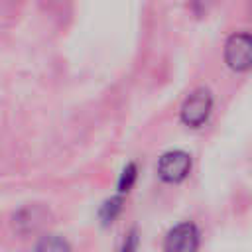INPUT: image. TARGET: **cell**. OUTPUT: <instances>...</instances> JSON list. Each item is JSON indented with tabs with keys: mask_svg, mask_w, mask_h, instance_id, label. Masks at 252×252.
<instances>
[{
	"mask_svg": "<svg viewBox=\"0 0 252 252\" xmlns=\"http://www.w3.org/2000/svg\"><path fill=\"white\" fill-rule=\"evenodd\" d=\"M224 61L234 71H248L252 67V33L230 35L224 45Z\"/></svg>",
	"mask_w": 252,
	"mask_h": 252,
	"instance_id": "obj_1",
	"label": "cell"
},
{
	"mask_svg": "<svg viewBox=\"0 0 252 252\" xmlns=\"http://www.w3.org/2000/svg\"><path fill=\"white\" fill-rule=\"evenodd\" d=\"M211 106H213V98H211L209 91L199 89L185 98V102L181 106V120L187 126H201L207 120Z\"/></svg>",
	"mask_w": 252,
	"mask_h": 252,
	"instance_id": "obj_2",
	"label": "cell"
},
{
	"mask_svg": "<svg viewBox=\"0 0 252 252\" xmlns=\"http://www.w3.org/2000/svg\"><path fill=\"white\" fill-rule=\"evenodd\" d=\"M191 169V158L185 154V152H167L159 158L158 161V173L163 181H169V183H177L181 179L187 177Z\"/></svg>",
	"mask_w": 252,
	"mask_h": 252,
	"instance_id": "obj_3",
	"label": "cell"
},
{
	"mask_svg": "<svg viewBox=\"0 0 252 252\" xmlns=\"http://www.w3.org/2000/svg\"><path fill=\"white\" fill-rule=\"evenodd\" d=\"M199 246V232L193 222L173 226L165 236V252H195Z\"/></svg>",
	"mask_w": 252,
	"mask_h": 252,
	"instance_id": "obj_4",
	"label": "cell"
},
{
	"mask_svg": "<svg viewBox=\"0 0 252 252\" xmlns=\"http://www.w3.org/2000/svg\"><path fill=\"white\" fill-rule=\"evenodd\" d=\"M33 252H71L69 244L59 236H45L37 242Z\"/></svg>",
	"mask_w": 252,
	"mask_h": 252,
	"instance_id": "obj_5",
	"label": "cell"
},
{
	"mask_svg": "<svg viewBox=\"0 0 252 252\" xmlns=\"http://www.w3.org/2000/svg\"><path fill=\"white\" fill-rule=\"evenodd\" d=\"M136 169H134V165H128L124 171H122V177H120V191H128L130 189V185H132V181H134V173Z\"/></svg>",
	"mask_w": 252,
	"mask_h": 252,
	"instance_id": "obj_6",
	"label": "cell"
},
{
	"mask_svg": "<svg viewBox=\"0 0 252 252\" xmlns=\"http://www.w3.org/2000/svg\"><path fill=\"white\" fill-rule=\"evenodd\" d=\"M118 207H120V199H112V201H108L106 203V207H104V213H106V220H112L114 219V215H116V211H118Z\"/></svg>",
	"mask_w": 252,
	"mask_h": 252,
	"instance_id": "obj_7",
	"label": "cell"
},
{
	"mask_svg": "<svg viewBox=\"0 0 252 252\" xmlns=\"http://www.w3.org/2000/svg\"><path fill=\"white\" fill-rule=\"evenodd\" d=\"M134 246H136V236H134V234H130V238L126 240V244H124L122 252H132V250H134Z\"/></svg>",
	"mask_w": 252,
	"mask_h": 252,
	"instance_id": "obj_8",
	"label": "cell"
},
{
	"mask_svg": "<svg viewBox=\"0 0 252 252\" xmlns=\"http://www.w3.org/2000/svg\"><path fill=\"white\" fill-rule=\"evenodd\" d=\"M250 6H252V0H250Z\"/></svg>",
	"mask_w": 252,
	"mask_h": 252,
	"instance_id": "obj_9",
	"label": "cell"
}]
</instances>
